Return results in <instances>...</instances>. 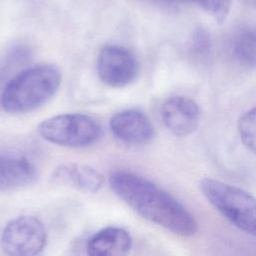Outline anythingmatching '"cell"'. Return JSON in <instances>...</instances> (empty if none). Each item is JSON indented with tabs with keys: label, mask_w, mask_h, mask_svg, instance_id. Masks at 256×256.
Returning <instances> with one entry per match:
<instances>
[{
	"label": "cell",
	"mask_w": 256,
	"mask_h": 256,
	"mask_svg": "<svg viewBox=\"0 0 256 256\" xmlns=\"http://www.w3.org/2000/svg\"><path fill=\"white\" fill-rule=\"evenodd\" d=\"M109 183L112 191L144 219L183 237L197 232L198 225L193 215L150 180L128 171H114Z\"/></svg>",
	"instance_id": "cell-1"
},
{
	"label": "cell",
	"mask_w": 256,
	"mask_h": 256,
	"mask_svg": "<svg viewBox=\"0 0 256 256\" xmlns=\"http://www.w3.org/2000/svg\"><path fill=\"white\" fill-rule=\"evenodd\" d=\"M60 83V70L52 64L26 68L5 85L0 98L1 106L13 114L33 111L54 96Z\"/></svg>",
	"instance_id": "cell-2"
},
{
	"label": "cell",
	"mask_w": 256,
	"mask_h": 256,
	"mask_svg": "<svg viewBox=\"0 0 256 256\" xmlns=\"http://www.w3.org/2000/svg\"><path fill=\"white\" fill-rule=\"evenodd\" d=\"M199 187L208 202L234 226L256 237V198L246 190L213 178Z\"/></svg>",
	"instance_id": "cell-3"
},
{
	"label": "cell",
	"mask_w": 256,
	"mask_h": 256,
	"mask_svg": "<svg viewBox=\"0 0 256 256\" xmlns=\"http://www.w3.org/2000/svg\"><path fill=\"white\" fill-rule=\"evenodd\" d=\"M46 141L69 148H83L98 141L102 130L92 117L82 113L59 114L42 121L37 127Z\"/></svg>",
	"instance_id": "cell-4"
},
{
	"label": "cell",
	"mask_w": 256,
	"mask_h": 256,
	"mask_svg": "<svg viewBox=\"0 0 256 256\" xmlns=\"http://www.w3.org/2000/svg\"><path fill=\"white\" fill-rule=\"evenodd\" d=\"M0 243L3 251L9 255H37L46 244L45 228L38 218L21 215L6 224Z\"/></svg>",
	"instance_id": "cell-5"
},
{
	"label": "cell",
	"mask_w": 256,
	"mask_h": 256,
	"mask_svg": "<svg viewBox=\"0 0 256 256\" xmlns=\"http://www.w3.org/2000/svg\"><path fill=\"white\" fill-rule=\"evenodd\" d=\"M96 68L101 81L111 87H124L132 83L139 72L135 55L119 45L104 46L98 53Z\"/></svg>",
	"instance_id": "cell-6"
},
{
	"label": "cell",
	"mask_w": 256,
	"mask_h": 256,
	"mask_svg": "<svg viewBox=\"0 0 256 256\" xmlns=\"http://www.w3.org/2000/svg\"><path fill=\"white\" fill-rule=\"evenodd\" d=\"M161 119L174 135L183 137L191 134L200 122V108L197 103L186 96L168 98L161 106Z\"/></svg>",
	"instance_id": "cell-7"
},
{
	"label": "cell",
	"mask_w": 256,
	"mask_h": 256,
	"mask_svg": "<svg viewBox=\"0 0 256 256\" xmlns=\"http://www.w3.org/2000/svg\"><path fill=\"white\" fill-rule=\"evenodd\" d=\"M109 126L116 138L133 145L147 144L155 135L149 117L138 109H128L116 113L110 119Z\"/></svg>",
	"instance_id": "cell-8"
},
{
	"label": "cell",
	"mask_w": 256,
	"mask_h": 256,
	"mask_svg": "<svg viewBox=\"0 0 256 256\" xmlns=\"http://www.w3.org/2000/svg\"><path fill=\"white\" fill-rule=\"evenodd\" d=\"M52 180L56 184L88 193H95L104 185V177L100 172L88 165L81 164L58 166L52 174Z\"/></svg>",
	"instance_id": "cell-9"
},
{
	"label": "cell",
	"mask_w": 256,
	"mask_h": 256,
	"mask_svg": "<svg viewBox=\"0 0 256 256\" xmlns=\"http://www.w3.org/2000/svg\"><path fill=\"white\" fill-rule=\"evenodd\" d=\"M131 247L132 239L126 230L107 227L89 238L86 250L93 256H121L128 254Z\"/></svg>",
	"instance_id": "cell-10"
},
{
	"label": "cell",
	"mask_w": 256,
	"mask_h": 256,
	"mask_svg": "<svg viewBox=\"0 0 256 256\" xmlns=\"http://www.w3.org/2000/svg\"><path fill=\"white\" fill-rule=\"evenodd\" d=\"M36 176L34 164L26 158L0 156V191L27 186L36 179Z\"/></svg>",
	"instance_id": "cell-11"
},
{
	"label": "cell",
	"mask_w": 256,
	"mask_h": 256,
	"mask_svg": "<svg viewBox=\"0 0 256 256\" xmlns=\"http://www.w3.org/2000/svg\"><path fill=\"white\" fill-rule=\"evenodd\" d=\"M233 53L240 63L256 68V29L243 30L236 35Z\"/></svg>",
	"instance_id": "cell-12"
},
{
	"label": "cell",
	"mask_w": 256,
	"mask_h": 256,
	"mask_svg": "<svg viewBox=\"0 0 256 256\" xmlns=\"http://www.w3.org/2000/svg\"><path fill=\"white\" fill-rule=\"evenodd\" d=\"M168 4H196L208 13L215 21L222 23L227 18L230 8L231 0H153Z\"/></svg>",
	"instance_id": "cell-13"
},
{
	"label": "cell",
	"mask_w": 256,
	"mask_h": 256,
	"mask_svg": "<svg viewBox=\"0 0 256 256\" xmlns=\"http://www.w3.org/2000/svg\"><path fill=\"white\" fill-rule=\"evenodd\" d=\"M238 131L245 147L256 154V107L242 115L238 122Z\"/></svg>",
	"instance_id": "cell-14"
},
{
	"label": "cell",
	"mask_w": 256,
	"mask_h": 256,
	"mask_svg": "<svg viewBox=\"0 0 256 256\" xmlns=\"http://www.w3.org/2000/svg\"><path fill=\"white\" fill-rule=\"evenodd\" d=\"M189 52L194 57H204L206 56L211 48V41L209 34L201 27L193 30L189 39Z\"/></svg>",
	"instance_id": "cell-15"
}]
</instances>
